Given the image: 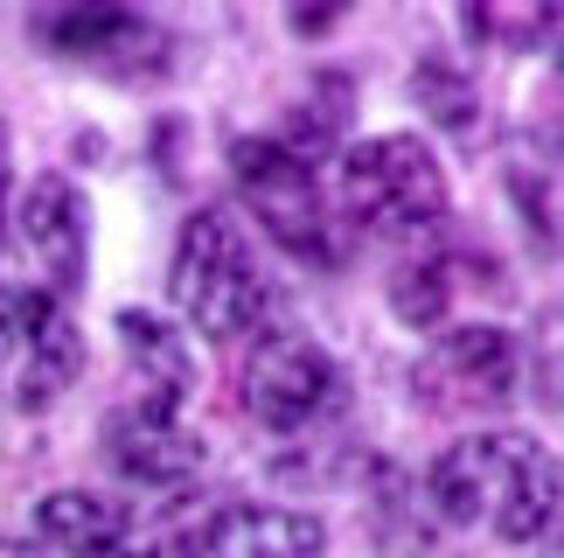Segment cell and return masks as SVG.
Listing matches in <instances>:
<instances>
[{
    "mask_svg": "<svg viewBox=\"0 0 564 558\" xmlns=\"http://www.w3.org/2000/svg\"><path fill=\"white\" fill-rule=\"evenodd\" d=\"M425 503L440 524H488L509 545H536L557 517V461L523 433H474L432 461Z\"/></svg>",
    "mask_w": 564,
    "mask_h": 558,
    "instance_id": "1",
    "label": "cell"
},
{
    "mask_svg": "<svg viewBox=\"0 0 564 558\" xmlns=\"http://www.w3.org/2000/svg\"><path fill=\"white\" fill-rule=\"evenodd\" d=\"M167 287H175L182 321L195 335H209V342H245V335L265 329V314H272V287H265V272L251 259V238L224 203L195 210L182 224Z\"/></svg>",
    "mask_w": 564,
    "mask_h": 558,
    "instance_id": "2",
    "label": "cell"
},
{
    "mask_svg": "<svg viewBox=\"0 0 564 558\" xmlns=\"http://www.w3.org/2000/svg\"><path fill=\"white\" fill-rule=\"evenodd\" d=\"M341 210L370 238H419L446 217V168L419 133H377L341 154Z\"/></svg>",
    "mask_w": 564,
    "mask_h": 558,
    "instance_id": "3",
    "label": "cell"
},
{
    "mask_svg": "<svg viewBox=\"0 0 564 558\" xmlns=\"http://www.w3.org/2000/svg\"><path fill=\"white\" fill-rule=\"evenodd\" d=\"M230 168H237V189H245L251 217L265 224V238L279 251H293V259H307V266L341 259L335 217H328V203H321V182H314L307 161H293L279 140H237Z\"/></svg>",
    "mask_w": 564,
    "mask_h": 558,
    "instance_id": "4",
    "label": "cell"
},
{
    "mask_svg": "<svg viewBox=\"0 0 564 558\" xmlns=\"http://www.w3.org/2000/svg\"><path fill=\"white\" fill-rule=\"evenodd\" d=\"M237 384H245V412L272 433H300V426H314L321 412L341 405V371L328 363V350L293 329L258 335Z\"/></svg>",
    "mask_w": 564,
    "mask_h": 558,
    "instance_id": "5",
    "label": "cell"
},
{
    "mask_svg": "<svg viewBox=\"0 0 564 558\" xmlns=\"http://www.w3.org/2000/svg\"><path fill=\"white\" fill-rule=\"evenodd\" d=\"M419 398L440 405V412H488V405H509L523 391V342L495 321H474V329H453L425 350L419 363Z\"/></svg>",
    "mask_w": 564,
    "mask_h": 558,
    "instance_id": "6",
    "label": "cell"
},
{
    "mask_svg": "<svg viewBox=\"0 0 564 558\" xmlns=\"http://www.w3.org/2000/svg\"><path fill=\"white\" fill-rule=\"evenodd\" d=\"M14 238H21V259L42 272V293L50 300L84 287V203H77V189L63 175H35L29 182Z\"/></svg>",
    "mask_w": 564,
    "mask_h": 558,
    "instance_id": "7",
    "label": "cell"
},
{
    "mask_svg": "<svg viewBox=\"0 0 564 558\" xmlns=\"http://www.w3.org/2000/svg\"><path fill=\"white\" fill-rule=\"evenodd\" d=\"M42 35H50L63 56L91 63V71H112V77H154L161 63H167V35L154 29V21L126 14V8L56 14V21H42Z\"/></svg>",
    "mask_w": 564,
    "mask_h": 558,
    "instance_id": "8",
    "label": "cell"
},
{
    "mask_svg": "<svg viewBox=\"0 0 564 558\" xmlns=\"http://www.w3.org/2000/svg\"><path fill=\"white\" fill-rule=\"evenodd\" d=\"M105 454H112L119 475H133V482H161V489H175L188 482L195 468H203L209 447L188 433V426L167 412V405H126V412L105 419Z\"/></svg>",
    "mask_w": 564,
    "mask_h": 558,
    "instance_id": "9",
    "label": "cell"
},
{
    "mask_svg": "<svg viewBox=\"0 0 564 558\" xmlns=\"http://www.w3.org/2000/svg\"><path fill=\"white\" fill-rule=\"evenodd\" d=\"M203 558H321L328 551V524L314 509H286V503H237L216 509L209 524H195Z\"/></svg>",
    "mask_w": 564,
    "mask_h": 558,
    "instance_id": "10",
    "label": "cell"
},
{
    "mask_svg": "<svg viewBox=\"0 0 564 558\" xmlns=\"http://www.w3.org/2000/svg\"><path fill=\"white\" fill-rule=\"evenodd\" d=\"M0 363H8V384H14V405H21V412H42V405H56L63 391H70L77 371H84V335H77V321L63 314V300Z\"/></svg>",
    "mask_w": 564,
    "mask_h": 558,
    "instance_id": "11",
    "label": "cell"
},
{
    "mask_svg": "<svg viewBox=\"0 0 564 558\" xmlns=\"http://www.w3.org/2000/svg\"><path fill=\"white\" fill-rule=\"evenodd\" d=\"M35 530L63 551L91 558V551H112V545L133 538V509L112 503V496H91V489H56V496H42Z\"/></svg>",
    "mask_w": 564,
    "mask_h": 558,
    "instance_id": "12",
    "label": "cell"
},
{
    "mask_svg": "<svg viewBox=\"0 0 564 558\" xmlns=\"http://www.w3.org/2000/svg\"><path fill=\"white\" fill-rule=\"evenodd\" d=\"M119 335H126V350H133V363L147 371L140 377L147 405H167V412H175L182 391H188V350H182V335L167 329L161 314H140V308L119 314Z\"/></svg>",
    "mask_w": 564,
    "mask_h": 558,
    "instance_id": "13",
    "label": "cell"
},
{
    "mask_svg": "<svg viewBox=\"0 0 564 558\" xmlns=\"http://www.w3.org/2000/svg\"><path fill=\"white\" fill-rule=\"evenodd\" d=\"M453 308V266L446 259H419V266H398L390 279V314L404 329H440Z\"/></svg>",
    "mask_w": 564,
    "mask_h": 558,
    "instance_id": "14",
    "label": "cell"
},
{
    "mask_svg": "<svg viewBox=\"0 0 564 558\" xmlns=\"http://www.w3.org/2000/svg\"><path fill=\"white\" fill-rule=\"evenodd\" d=\"M411 92H419V105L446 126V133H474V119H481V98H474V84L453 71L446 56H425L419 71H411Z\"/></svg>",
    "mask_w": 564,
    "mask_h": 558,
    "instance_id": "15",
    "label": "cell"
},
{
    "mask_svg": "<svg viewBox=\"0 0 564 558\" xmlns=\"http://www.w3.org/2000/svg\"><path fill=\"white\" fill-rule=\"evenodd\" d=\"M91 558H203V538L195 530H175V538H126V545H112V551H91Z\"/></svg>",
    "mask_w": 564,
    "mask_h": 558,
    "instance_id": "16",
    "label": "cell"
},
{
    "mask_svg": "<svg viewBox=\"0 0 564 558\" xmlns=\"http://www.w3.org/2000/svg\"><path fill=\"white\" fill-rule=\"evenodd\" d=\"M0 558H35V545H21V538H0Z\"/></svg>",
    "mask_w": 564,
    "mask_h": 558,
    "instance_id": "17",
    "label": "cell"
}]
</instances>
